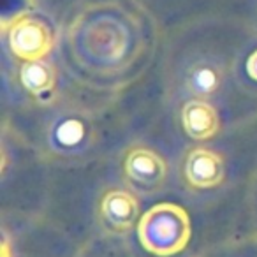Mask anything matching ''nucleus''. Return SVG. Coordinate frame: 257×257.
<instances>
[{
  "mask_svg": "<svg viewBox=\"0 0 257 257\" xmlns=\"http://www.w3.org/2000/svg\"><path fill=\"white\" fill-rule=\"evenodd\" d=\"M138 238L147 252L169 257L183 252L190 239V218L183 206L159 203L138 222Z\"/></svg>",
  "mask_w": 257,
  "mask_h": 257,
  "instance_id": "nucleus-1",
  "label": "nucleus"
},
{
  "mask_svg": "<svg viewBox=\"0 0 257 257\" xmlns=\"http://www.w3.org/2000/svg\"><path fill=\"white\" fill-rule=\"evenodd\" d=\"M4 32L8 34L11 53L23 62L44 60L53 50L55 37L51 27L46 20L30 13L15 16L9 25H4Z\"/></svg>",
  "mask_w": 257,
  "mask_h": 257,
  "instance_id": "nucleus-2",
  "label": "nucleus"
},
{
  "mask_svg": "<svg viewBox=\"0 0 257 257\" xmlns=\"http://www.w3.org/2000/svg\"><path fill=\"white\" fill-rule=\"evenodd\" d=\"M123 173L138 190L155 192L166 183L168 162L152 148L134 147L123 161Z\"/></svg>",
  "mask_w": 257,
  "mask_h": 257,
  "instance_id": "nucleus-3",
  "label": "nucleus"
},
{
  "mask_svg": "<svg viewBox=\"0 0 257 257\" xmlns=\"http://www.w3.org/2000/svg\"><path fill=\"white\" fill-rule=\"evenodd\" d=\"M185 178L194 189H215L225 178L224 159L210 148H194L187 154Z\"/></svg>",
  "mask_w": 257,
  "mask_h": 257,
  "instance_id": "nucleus-4",
  "label": "nucleus"
},
{
  "mask_svg": "<svg viewBox=\"0 0 257 257\" xmlns=\"http://www.w3.org/2000/svg\"><path fill=\"white\" fill-rule=\"evenodd\" d=\"M100 215L114 232H127L140 217V201L125 189H113L100 201Z\"/></svg>",
  "mask_w": 257,
  "mask_h": 257,
  "instance_id": "nucleus-5",
  "label": "nucleus"
},
{
  "mask_svg": "<svg viewBox=\"0 0 257 257\" xmlns=\"http://www.w3.org/2000/svg\"><path fill=\"white\" fill-rule=\"evenodd\" d=\"M183 131L196 141H206L217 136L220 118L208 99H189L182 107Z\"/></svg>",
  "mask_w": 257,
  "mask_h": 257,
  "instance_id": "nucleus-6",
  "label": "nucleus"
},
{
  "mask_svg": "<svg viewBox=\"0 0 257 257\" xmlns=\"http://www.w3.org/2000/svg\"><path fill=\"white\" fill-rule=\"evenodd\" d=\"M222 83H224L222 65L215 60L201 58L187 69L183 90L192 95V99H210L222 88Z\"/></svg>",
  "mask_w": 257,
  "mask_h": 257,
  "instance_id": "nucleus-7",
  "label": "nucleus"
},
{
  "mask_svg": "<svg viewBox=\"0 0 257 257\" xmlns=\"http://www.w3.org/2000/svg\"><path fill=\"white\" fill-rule=\"evenodd\" d=\"M20 81L32 97L46 99L57 86V72L46 60L23 62L20 69Z\"/></svg>",
  "mask_w": 257,
  "mask_h": 257,
  "instance_id": "nucleus-8",
  "label": "nucleus"
},
{
  "mask_svg": "<svg viewBox=\"0 0 257 257\" xmlns=\"http://www.w3.org/2000/svg\"><path fill=\"white\" fill-rule=\"evenodd\" d=\"M86 125L78 116H65L55 123L53 143L62 150H74L85 141Z\"/></svg>",
  "mask_w": 257,
  "mask_h": 257,
  "instance_id": "nucleus-9",
  "label": "nucleus"
},
{
  "mask_svg": "<svg viewBox=\"0 0 257 257\" xmlns=\"http://www.w3.org/2000/svg\"><path fill=\"white\" fill-rule=\"evenodd\" d=\"M246 72H248V76L253 81H257V50L246 60Z\"/></svg>",
  "mask_w": 257,
  "mask_h": 257,
  "instance_id": "nucleus-10",
  "label": "nucleus"
}]
</instances>
